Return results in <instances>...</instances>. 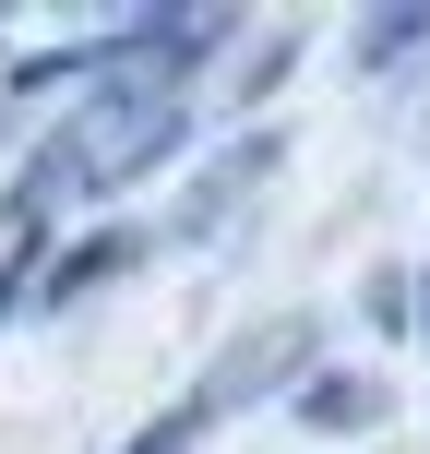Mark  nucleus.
Here are the masks:
<instances>
[{
	"label": "nucleus",
	"instance_id": "1",
	"mask_svg": "<svg viewBox=\"0 0 430 454\" xmlns=\"http://www.w3.org/2000/svg\"><path fill=\"white\" fill-rule=\"evenodd\" d=\"M371 407H383L371 383H323V395H311V431H347V419H371Z\"/></svg>",
	"mask_w": 430,
	"mask_h": 454
}]
</instances>
